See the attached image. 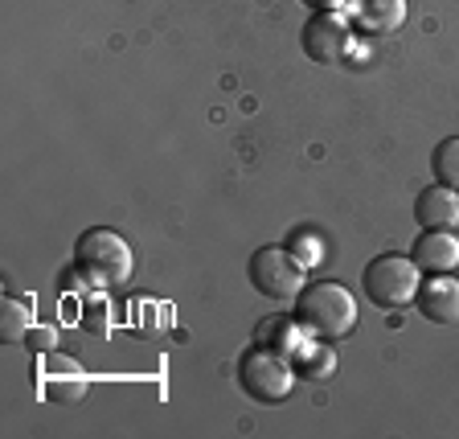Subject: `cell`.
<instances>
[{
	"label": "cell",
	"mask_w": 459,
	"mask_h": 439,
	"mask_svg": "<svg viewBox=\"0 0 459 439\" xmlns=\"http://www.w3.org/2000/svg\"><path fill=\"white\" fill-rule=\"evenodd\" d=\"M255 341L275 349V354H283V357H296L299 349L312 341V333L299 325V316H263L255 325Z\"/></svg>",
	"instance_id": "7c38bea8"
},
{
	"label": "cell",
	"mask_w": 459,
	"mask_h": 439,
	"mask_svg": "<svg viewBox=\"0 0 459 439\" xmlns=\"http://www.w3.org/2000/svg\"><path fill=\"white\" fill-rule=\"evenodd\" d=\"M33 386H38L46 399L74 402V399H82V391H86V373L74 357H57V349H54V354H38Z\"/></svg>",
	"instance_id": "52a82bcc"
},
{
	"label": "cell",
	"mask_w": 459,
	"mask_h": 439,
	"mask_svg": "<svg viewBox=\"0 0 459 439\" xmlns=\"http://www.w3.org/2000/svg\"><path fill=\"white\" fill-rule=\"evenodd\" d=\"M299 46L316 66H341L353 49V21L344 13H312L299 29Z\"/></svg>",
	"instance_id": "8992f818"
},
{
	"label": "cell",
	"mask_w": 459,
	"mask_h": 439,
	"mask_svg": "<svg viewBox=\"0 0 459 439\" xmlns=\"http://www.w3.org/2000/svg\"><path fill=\"white\" fill-rule=\"evenodd\" d=\"M411 259L427 276H447L459 268V234L455 230H422Z\"/></svg>",
	"instance_id": "30bf717a"
},
{
	"label": "cell",
	"mask_w": 459,
	"mask_h": 439,
	"mask_svg": "<svg viewBox=\"0 0 459 439\" xmlns=\"http://www.w3.org/2000/svg\"><path fill=\"white\" fill-rule=\"evenodd\" d=\"M234 373H238V391L255 402H283L296 391V365H291V357L275 354V349H267V345H258V341L238 357Z\"/></svg>",
	"instance_id": "277c9868"
},
{
	"label": "cell",
	"mask_w": 459,
	"mask_h": 439,
	"mask_svg": "<svg viewBox=\"0 0 459 439\" xmlns=\"http://www.w3.org/2000/svg\"><path fill=\"white\" fill-rule=\"evenodd\" d=\"M299 4H307L312 13H341L349 0H299Z\"/></svg>",
	"instance_id": "ac0fdd59"
},
{
	"label": "cell",
	"mask_w": 459,
	"mask_h": 439,
	"mask_svg": "<svg viewBox=\"0 0 459 439\" xmlns=\"http://www.w3.org/2000/svg\"><path fill=\"white\" fill-rule=\"evenodd\" d=\"M296 316L299 325L307 329L320 341H341L357 329V296L344 284H333V279H320V284H304V292L296 296Z\"/></svg>",
	"instance_id": "6da1fadb"
},
{
	"label": "cell",
	"mask_w": 459,
	"mask_h": 439,
	"mask_svg": "<svg viewBox=\"0 0 459 439\" xmlns=\"http://www.w3.org/2000/svg\"><path fill=\"white\" fill-rule=\"evenodd\" d=\"M33 325H38L33 304L25 296H4V304H0V337H4V345H25Z\"/></svg>",
	"instance_id": "5bb4252c"
},
{
	"label": "cell",
	"mask_w": 459,
	"mask_h": 439,
	"mask_svg": "<svg viewBox=\"0 0 459 439\" xmlns=\"http://www.w3.org/2000/svg\"><path fill=\"white\" fill-rule=\"evenodd\" d=\"M414 218L422 230H455L459 226V189L447 185H427V189L414 198Z\"/></svg>",
	"instance_id": "8fae6325"
},
{
	"label": "cell",
	"mask_w": 459,
	"mask_h": 439,
	"mask_svg": "<svg viewBox=\"0 0 459 439\" xmlns=\"http://www.w3.org/2000/svg\"><path fill=\"white\" fill-rule=\"evenodd\" d=\"M414 304H419L422 320L427 325H439V329H455L459 325V279L451 276H427L419 284V296H414Z\"/></svg>",
	"instance_id": "ba28073f"
},
{
	"label": "cell",
	"mask_w": 459,
	"mask_h": 439,
	"mask_svg": "<svg viewBox=\"0 0 459 439\" xmlns=\"http://www.w3.org/2000/svg\"><path fill=\"white\" fill-rule=\"evenodd\" d=\"M74 268L91 287H124L135 271V250L111 226H91L74 242Z\"/></svg>",
	"instance_id": "7a4b0ae2"
},
{
	"label": "cell",
	"mask_w": 459,
	"mask_h": 439,
	"mask_svg": "<svg viewBox=\"0 0 459 439\" xmlns=\"http://www.w3.org/2000/svg\"><path fill=\"white\" fill-rule=\"evenodd\" d=\"M25 345L33 349V357H38V354H54V349H57V329L54 325H33V329H29V337H25Z\"/></svg>",
	"instance_id": "e0dca14e"
},
{
	"label": "cell",
	"mask_w": 459,
	"mask_h": 439,
	"mask_svg": "<svg viewBox=\"0 0 459 439\" xmlns=\"http://www.w3.org/2000/svg\"><path fill=\"white\" fill-rule=\"evenodd\" d=\"M250 284H255L258 296L267 300H296L304 292V279L307 268L291 255V247H258L250 255V268H247Z\"/></svg>",
	"instance_id": "5b68a950"
},
{
	"label": "cell",
	"mask_w": 459,
	"mask_h": 439,
	"mask_svg": "<svg viewBox=\"0 0 459 439\" xmlns=\"http://www.w3.org/2000/svg\"><path fill=\"white\" fill-rule=\"evenodd\" d=\"M344 9H349V21L373 38H390L406 25V0H349Z\"/></svg>",
	"instance_id": "9c48e42d"
},
{
	"label": "cell",
	"mask_w": 459,
	"mask_h": 439,
	"mask_svg": "<svg viewBox=\"0 0 459 439\" xmlns=\"http://www.w3.org/2000/svg\"><path fill=\"white\" fill-rule=\"evenodd\" d=\"M291 365H296V378H299V382H328V378L336 373L333 341H320V337H312V341H307L304 349L291 357Z\"/></svg>",
	"instance_id": "4fadbf2b"
},
{
	"label": "cell",
	"mask_w": 459,
	"mask_h": 439,
	"mask_svg": "<svg viewBox=\"0 0 459 439\" xmlns=\"http://www.w3.org/2000/svg\"><path fill=\"white\" fill-rule=\"evenodd\" d=\"M430 172H435L439 185L459 189V136H447V140L435 144V153H430Z\"/></svg>",
	"instance_id": "9a60e30c"
},
{
	"label": "cell",
	"mask_w": 459,
	"mask_h": 439,
	"mask_svg": "<svg viewBox=\"0 0 459 439\" xmlns=\"http://www.w3.org/2000/svg\"><path fill=\"white\" fill-rule=\"evenodd\" d=\"M291 255H296L304 268H316V263H320V239H312L307 230H296V234H291Z\"/></svg>",
	"instance_id": "2e32d148"
},
{
	"label": "cell",
	"mask_w": 459,
	"mask_h": 439,
	"mask_svg": "<svg viewBox=\"0 0 459 439\" xmlns=\"http://www.w3.org/2000/svg\"><path fill=\"white\" fill-rule=\"evenodd\" d=\"M419 284H422V271L411 255H377L361 271L365 300L373 308H382V312H398V308L414 304Z\"/></svg>",
	"instance_id": "3957f363"
}]
</instances>
